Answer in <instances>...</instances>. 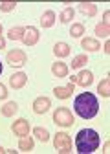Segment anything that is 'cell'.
Here are the masks:
<instances>
[{
	"mask_svg": "<svg viewBox=\"0 0 110 154\" xmlns=\"http://www.w3.org/2000/svg\"><path fill=\"white\" fill-rule=\"evenodd\" d=\"M97 92L103 95V97H108V95H110V79H108V77H105V79L99 83Z\"/></svg>",
	"mask_w": 110,
	"mask_h": 154,
	"instance_id": "22",
	"label": "cell"
},
{
	"mask_svg": "<svg viewBox=\"0 0 110 154\" xmlns=\"http://www.w3.org/2000/svg\"><path fill=\"white\" fill-rule=\"evenodd\" d=\"M24 29L22 26H15L8 31V38H11V41H22V37H24Z\"/></svg>",
	"mask_w": 110,
	"mask_h": 154,
	"instance_id": "19",
	"label": "cell"
},
{
	"mask_svg": "<svg viewBox=\"0 0 110 154\" xmlns=\"http://www.w3.org/2000/svg\"><path fill=\"white\" fill-rule=\"evenodd\" d=\"M6 97H8V88H6V85L0 83V99H6Z\"/></svg>",
	"mask_w": 110,
	"mask_h": 154,
	"instance_id": "27",
	"label": "cell"
},
{
	"mask_svg": "<svg viewBox=\"0 0 110 154\" xmlns=\"http://www.w3.org/2000/svg\"><path fill=\"white\" fill-rule=\"evenodd\" d=\"M86 63H88V57H86L84 53L75 55V57H73V61H72V70H79V68H83Z\"/></svg>",
	"mask_w": 110,
	"mask_h": 154,
	"instance_id": "21",
	"label": "cell"
},
{
	"mask_svg": "<svg viewBox=\"0 0 110 154\" xmlns=\"http://www.w3.org/2000/svg\"><path fill=\"white\" fill-rule=\"evenodd\" d=\"M33 136L39 140V141L46 143V141L50 140V132H48L46 128H42V127H35V128H33Z\"/></svg>",
	"mask_w": 110,
	"mask_h": 154,
	"instance_id": "20",
	"label": "cell"
},
{
	"mask_svg": "<svg viewBox=\"0 0 110 154\" xmlns=\"http://www.w3.org/2000/svg\"><path fill=\"white\" fill-rule=\"evenodd\" d=\"M73 90H75V83H68L66 86H57V88H53V94L57 95L59 99H68L70 95L73 94Z\"/></svg>",
	"mask_w": 110,
	"mask_h": 154,
	"instance_id": "10",
	"label": "cell"
},
{
	"mask_svg": "<svg viewBox=\"0 0 110 154\" xmlns=\"http://www.w3.org/2000/svg\"><path fill=\"white\" fill-rule=\"evenodd\" d=\"M99 143H101L99 134L94 128H81L75 136V147H77V152H81V154L96 152Z\"/></svg>",
	"mask_w": 110,
	"mask_h": 154,
	"instance_id": "2",
	"label": "cell"
},
{
	"mask_svg": "<svg viewBox=\"0 0 110 154\" xmlns=\"http://www.w3.org/2000/svg\"><path fill=\"white\" fill-rule=\"evenodd\" d=\"M33 145H35V141H33V138L29 136V134H28V136H22L20 141H18V149L24 150V152H29L33 149Z\"/></svg>",
	"mask_w": 110,
	"mask_h": 154,
	"instance_id": "18",
	"label": "cell"
},
{
	"mask_svg": "<svg viewBox=\"0 0 110 154\" xmlns=\"http://www.w3.org/2000/svg\"><path fill=\"white\" fill-rule=\"evenodd\" d=\"M11 128H13V132H15V136H28L29 134V123L26 121V119H17L13 125H11Z\"/></svg>",
	"mask_w": 110,
	"mask_h": 154,
	"instance_id": "9",
	"label": "cell"
},
{
	"mask_svg": "<svg viewBox=\"0 0 110 154\" xmlns=\"http://www.w3.org/2000/svg\"><path fill=\"white\" fill-rule=\"evenodd\" d=\"M0 73H2V63H0Z\"/></svg>",
	"mask_w": 110,
	"mask_h": 154,
	"instance_id": "32",
	"label": "cell"
},
{
	"mask_svg": "<svg viewBox=\"0 0 110 154\" xmlns=\"http://www.w3.org/2000/svg\"><path fill=\"white\" fill-rule=\"evenodd\" d=\"M39 37H41L39 29H37V28H33V26H29V28H26V29H24L22 42H24L26 46H35L37 42H39Z\"/></svg>",
	"mask_w": 110,
	"mask_h": 154,
	"instance_id": "6",
	"label": "cell"
},
{
	"mask_svg": "<svg viewBox=\"0 0 110 154\" xmlns=\"http://www.w3.org/2000/svg\"><path fill=\"white\" fill-rule=\"evenodd\" d=\"M96 35H97V37H108V35H110V28H108V24L99 22V24L96 26Z\"/></svg>",
	"mask_w": 110,
	"mask_h": 154,
	"instance_id": "24",
	"label": "cell"
},
{
	"mask_svg": "<svg viewBox=\"0 0 110 154\" xmlns=\"http://www.w3.org/2000/svg\"><path fill=\"white\" fill-rule=\"evenodd\" d=\"M2 48H6V41H4V37L0 35V50H2Z\"/></svg>",
	"mask_w": 110,
	"mask_h": 154,
	"instance_id": "28",
	"label": "cell"
},
{
	"mask_svg": "<svg viewBox=\"0 0 110 154\" xmlns=\"http://www.w3.org/2000/svg\"><path fill=\"white\" fill-rule=\"evenodd\" d=\"M50 106H51V101H50V97H37L35 101H33V112L35 114H46L48 110H50Z\"/></svg>",
	"mask_w": 110,
	"mask_h": 154,
	"instance_id": "7",
	"label": "cell"
},
{
	"mask_svg": "<svg viewBox=\"0 0 110 154\" xmlns=\"http://www.w3.org/2000/svg\"><path fill=\"white\" fill-rule=\"evenodd\" d=\"M53 123L59 127H72L73 125V114L68 108H57L53 112Z\"/></svg>",
	"mask_w": 110,
	"mask_h": 154,
	"instance_id": "3",
	"label": "cell"
},
{
	"mask_svg": "<svg viewBox=\"0 0 110 154\" xmlns=\"http://www.w3.org/2000/svg\"><path fill=\"white\" fill-rule=\"evenodd\" d=\"M79 11L88 15V17H96L97 15V6L92 4V2H81L79 4Z\"/></svg>",
	"mask_w": 110,
	"mask_h": 154,
	"instance_id": "15",
	"label": "cell"
},
{
	"mask_svg": "<svg viewBox=\"0 0 110 154\" xmlns=\"http://www.w3.org/2000/svg\"><path fill=\"white\" fill-rule=\"evenodd\" d=\"M81 46L86 50V51H97L99 48H101V44L96 41V38H83V41H81Z\"/></svg>",
	"mask_w": 110,
	"mask_h": 154,
	"instance_id": "16",
	"label": "cell"
},
{
	"mask_svg": "<svg viewBox=\"0 0 110 154\" xmlns=\"http://www.w3.org/2000/svg\"><path fill=\"white\" fill-rule=\"evenodd\" d=\"M105 53H110V42L108 41L105 42Z\"/></svg>",
	"mask_w": 110,
	"mask_h": 154,
	"instance_id": "30",
	"label": "cell"
},
{
	"mask_svg": "<svg viewBox=\"0 0 110 154\" xmlns=\"http://www.w3.org/2000/svg\"><path fill=\"white\" fill-rule=\"evenodd\" d=\"M73 13H75V11H73V8H66V9L61 13V22H63V24H68L72 18H73Z\"/></svg>",
	"mask_w": 110,
	"mask_h": 154,
	"instance_id": "25",
	"label": "cell"
},
{
	"mask_svg": "<svg viewBox=\"0 0 110 154\" xmlns=\"http://www.w3.org/2000/svg\"><path fill=\"white\" fill-rule=\"evenodd\" d=\"M73 108H75L77 116H81L83 119H92V118H96L97 112H99V103H97V97L94 94L83 92L75 97V101H73Z\"/></svg>",
	"mask_w": 110,
	"mask_h": 154,
	"instance_id": "1",
	"label": "cell"
},
{
	"mask_svg": "<svg viewBox=\"0 0 110 154\" xmlns=\"http://www.w3.org/2000/svg\"><path fill=\"white\" fill-rule=\"evenodd\" d=\"M26 83H28V75H26L24 72H17V73H13V75L9 77V85H11L15 90L22 88Z\"/></svg>",
	"mask_w": 110,
	"mask_h": 154,
	"instance_id": "11",
	"label": "cell"
},
{
	"mask_svg": "<svg viewBox=\"0 0 110 154\" xmlns=\"http://www.w3.org/2000/svg\"><path fill=\"white\" fill-rule=\"evenodd\" d=\"M26 61H28V57H26V53H24L22 50H11V51H8V55H6V63H8L9 66H13V68L24 66Z\"/></svg>",
	"mask_w": 110,
	"mask_h": 154,
	"instance_id": "5",
	"label": "cell"
},
{
	"mask_svg": "<svg viewBox=\"0 0 110 154\" xmlns=\"http://www.w3.org/2000/svg\"><path fill=\"white\" fill-rule=\"evenodd\" d=\"M53 24H55V11H51V9L44 11L42 17H41V26L42 28H51Z\"/></svg>",
	"mask_w": 110,
	"mask_h": 154,
	"instance_id": "13",
	"label": "cell"
},
{
	"mask_svg": "<svg viewBox=\"0 0 110 154\" xmlns=\"http://www.w3.org/2000/svg\"><path fill=\"white\" fill-rule=\"evenodd\" d=\"M51 73L55 77H66L68 75V66L64 63L57 61V63H53V66H51Z\"/></svg>",
	"mask_w": 110,
	"mask_h": 154,
	"instance_id": "14",
	"label": "cell"
},
{
	"mask_svg": "<svg viewBox=\"0 0 110 154\" xmlns=\"http://www.w3.org/2000/svg\"><path fill=\"white\" fill-rule=\"evenodd\" d=\"M53 53L59 57V59H63V57H68L70 55V46L66 42H57L53 48Z\"/></svg>",
	"mask_w": 110,
	"mask_h": 154,
	"instance_id": "17",
	"label": "cell"
},
{
	"mask_svg": "<svg viewBox=\"0 0 110 154\" xmlns=\"http://www.w3.org/2000/svg\"><path fill=\"white\" fill-rule=\"evenodd\" d=\"M94 83V73L90 70H83L79 75H75V85H79L81 88H86Z\"/></svg>",
	"mask_w": 110,
	"mask_h": 154,
	"instance_id": "8",
	"label": "cell"
},
{
	"mask_svg": "<svg viewBox=\"0 0 110 154\" xmlns=\"http://www.w3.org/2000/svg\"><path fill=\"white\" fill-rule=\"evenodd\" d=\"M0 35H2V24H0Z\"/></svg>",
	"mask_w": 110,
	"mask_h": 154,
	"instance_id": "31",
	"label": "cell"
},
{
	"mask_svg": "<svg viewBox=\"0 0 110 154\" xmlns=\"http://www.w3.org/2000/svg\"><path fill=\"white\" fill-rule=\"evenodd\" d=\"M0 152H6V150H4V149H2V147H0Z\"/></svg>",
	"mask_w": 110,
	"mask_h": 154,
	"instance_id": "33",
	"label": "cell"
},
{
	"mask_svg": "<svg viewBox=\"0 0 110 154\" xmlns=\"http://www.w3.org/2000/svg\"><path fill=\"white\" fill-rule=\"evenodd\" d=\"M83 33H84V26L83 24H79V22L72 24V28H70V35L72 37H81Z\"/></svg>",
	"mask_w": 110,
	"mask_h": 154,
	"instance_id": "26",
	"label": "cell"
},
{
	"mask_svg": "<svg viewBox=\"0 0 110 154\" xmlns=\"http://www.w3.org/2000/svg\"><path fill=\"white\" fill-rule=\"evenodd\" d=\"M108 17H110V11H105V18H103L105 24H108Z\"/></svg>",
	"mask_w": 110,
	"mask_h": 154,
	"instance_id": "29",
	"label": "cell"
},
{
	"mask_svg": "<svg viewBox=\"0 0 110 154\" xmlns=\"http://www.w3.org/2000/svg\"><path fill=\"white\" fill-rule=\"evenodd\" d=\"M17 8V2H13V0H0V11L4 13H9Z\"/></svg>",
	"mask_w": 110,
	"mask_h": 154,
	"instance_id": "23",
	"label": "cell"
},
{
	"mask_svg": "<svg viewBox=\"0 0 110 154\" xmlns=\"http://www.w3.org/2000/svg\"><path fill=\"white\" fill-rule=\"evenodd\" d=\"M0 112H2L4 118H13V116L18 112V105H17L15 101H8L2 108H0Z\"/></svg>",
	"mask_w": 110,
	"mask_h": 154,
	"instance_id": "12",
	"label": "cell"
},
{
	"mask_svg": "<svg viewBox=\"0 0 110 154\" xmlns=\"http://www.w3.org/2000/svg\"><path fill=\"white\" fill-rule=\"evenodd\" d=\"M53 147L59 152H72V138L66 132H57L53 138Z\"/></svg>",
	"mask_w": 110,
	"mask_h": 154,
	"instance_id": "4",
	"label": "cell"
}]
</instances>
